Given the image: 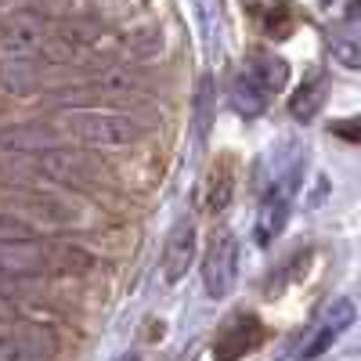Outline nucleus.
Instances as JSON below:
<instances>
[{
    "mask_svg": "<svg viewBox=\"0 0 361 361\" xmlns=\"http://www.w3.org/2000/svg\"><path fill=\"white\" fill-rule=\"evenodd\" d=\"M0 275L11 282H33L47 275V243H29V246H4L0 250Z\"/></svg>",
    "mask_w": 361,
    "mask_h": 361,
    "instance_id": "obj_13",
    "label": "nucleus"
},
{
    "mask_svg": "<svg viewBox=\"0 0 361 361\" xmlns=\"http://www.w3.org/2000/svg\"><path fill=\"white\" fill-rule=\"evenodd\" d=\"M296 192H300V166L282 170L267 185V192H264V199L257 206V246H271L286 231L293 202H296Z\"/></svg>",
    "mask_w": 361,
    "mask_h": 361,
    "instance_id": "obj_3",
    "label": "nucleus"
},
{
    "mask_svg": "<svg viewBox=\"0 0 361 361\" xmlns=\"http://www.w3.org/2000/svg\"><path fill=\"white\" fill-rule=\"evenodd\" d=\"M11 202H15L11 214L22 217L25 224H33L37 231L40 228H69L80 221V209L73 202H66L62 195H51L44 188H18L11 195Z\"/></svg>",
    "mask_w": 361,
    "mask_h": 361,
    "instance_id": "obj_4",
    "label": "nucleus"
},
{
    "mask_svg": "<svg viewBox=\"0 0 361 361\" xmlns=\"http://www.w3.org/2000/svg\"><path fill=\"white\" fill-rule=\"evenodd\" d=\"M235 279H238V246L231 231H221L214 235V243L202 257V286L214 300H221L235 289Z\"/></svg>",
    "mask_w": 361,
    "mask_h": 361,
    "instance_id": "obj_6",
    "label": "nucleus"
},
{
    "mask_svg": "<svg viewBox=\"0 0 361 361\" xmlns=\"http://www.w3.org/2000/svg\"><path fill=\"white\" fill-rule=\"evenodd\" d=\"M228 102L238 116H246V119H257L264 109H267V94H264V87L243 69V73H235L231 83H228Z\"/></svg>",
    "mask_w": 361,
    "mask_h": 361,
    "instance_id": "obj_17",
    "label": "nucleus"
},
{
    "mask_svg": "<svg viewBox=\"0 0 361 361\" xmlns=\"http://www.w3.org/2000/svg\"><path fill=\"white\" fill-rule=\"evenodd\" d=\"M47 66H40L33 54H4L0 58V90L11 98H33L47 83Z\"/></svg>",
    "mask_w": 361,
    "mask_h": 361,
    "instance_id": "obj_8",
    "label": "nucleus"
},
{
    "mask_svg": "<svg viewBox=\"0 0 361 361\" xmlns=\"http://www.w3.org/2000/svg\"><path fill=\"white\" fill-rule=\"evenodd\" d=\"M329 98V76L325 73H314L311 80H304L296 90H293V98H289V116L300 119V123H311V119L322 112Z\"/></svg>",
    "mask_w": 361,
    "mask_h": 361,
    "instance_id": "obj_16",
    "label": "nucleus"
},
{
    "mask_svg": "<svg viewBox=\"0 0 361 361\" xmlns=\"http://www.w3.org/2000/svg\"><path fill=\"white\" fill-rule=\"evenodd\" d=\"M22 304V296H8V293H0V318H11Z\"/></svg>",
    "mask_w": 361,
    "mask_h": 361,
    "instance_id": "obj_24",
    "label": "nucleus"
},
{
    "mask_svg": "<svg viewBox=\"0 0 361 361\" xmlns=\"http://www.w3.org/2000/svg\"><path fill=\"white\" fill-rule=\"evenodd\" d=\"M333 47H336V58H340L347 69H357V62H361V58H357V54H361V51H357V40H350V37L343 40V37H340V40H333Z\"/></svg>",
    "mask_w": 361,
    "mask_h": 361,
    "instance_id": "obj_23",
    "label": "nucleus"
},
{
    "mask_svg": "<svg viewBox=\"0 0 361 361\" xmlns=\"http://www.w3.org/2000/svg\"><path fill=\"white\" fill-rule=\"evenodd\" d=\"M260 340H264L260 322H257L253 314H235V322L217 336L214 357H217V361H238L243 354H250Z\"/></svg>",
    "mask_w": 361,
    "mask_h": 361,
    "instance_id": "obj_14",
    "label": "nucleus"
},
{
    "mask_svg": "<svg viewBox=\"0 0 361 361\" xmlns=\"http://www.w3.org/2000/svg\"><path fill=\"white\" fill-rule=\"evenodd\" d=\"M37 238H40V231L33 224L15 217L11 209H0V250L4 246H29V243H37Z\"/></svg>",
    "mask_w": 361,
    "mask_h": 361,
    "instance_id": "obj_21",
    "label": "nucleus"
},
{
    "mask_svg": "<svg viewBox=\"0 0 361 361\" xmlns=\"http://www.w3.org/2000/svg\"><path fill=\"white\" fill-rule=\"evenodd\" d=\"M94 253L76 243H47V275H87Z\"/></svg>",
    "mask_w": 361,
    "mask_h": 361,
    "instance_id": "obj_18",
    "label": "nucleus"
},
{
    "mask_svg": "<svg viewBox=\"0 0 361 361\" xmlns=\"http://www.w3.org/2000/svg\"><path fill=\"white\" fill-rule=\"evenodd\" d=\"M214 109H217V98H214V80L202 76L199 94H195V137H199V141H206L209 127H214Z\"/></svg>",
    "mask_w": 361,
    "mask_h": 361,
    "instance_id": "obj_22",
    "label": "nucleus"
},
{
    "mask_svg": "<svg viewBox=\"0 0 361 361\" xmlns=\"http://www.w3.org/2000/svg\"><path fill=\"white\" fill-rule=\"evenodd\" d=\"M51 33V22L40 8H18L0 18V47L4 54H37L44 37Z\"/></svg>",
    "mask_w": 361,
    "mask_h": 361,
    "instance_id": "obj_5",
    "label": "nucleus"
},
{
    "mask_svg": "<svg viewBox=\"0 0 361 361\" xmlns=\"http://www.w3.org/2000/svg\"><path fill=\"white\" fill-rule=\"evenodd\" d=\"M195 246H199L195 221H192V217H180V221L170 228L166 246H163V282H166V286H177V282L192 271Z\"/></svg>",
    "mask_w": 361,
    "mask_h": 361,
    "instance_id": "obj_9",
    "label": "nucleus"
},
{
    "mask_svg": "<svg viewBox=\"0 0 361 361\" xmlns=\"http://www.w3.org/2000/svg\"><path fill=\"white\" fill-rule=\"evenodd\" d=\"M105 29H109V25H105L98 15H90V11H69V15H62V18L51 25V33L62 40V44H69V47L83 58L87 51H94V47L102 44Z\"/></svg>",
    "mask_w": 361,
    "mask_h": 361,
    "instance_id": "obj_11",
    "label": "nucleus"
},
{
    "mask_svg": "<svg viewBox=\"0 0 361 361\" xmlns=\"http://www.w3.org/2000/svg\"><path fill=\"white\" fill-rule=\"evenodd\" d=\"M76 90L90 105H94L98 98H127V94H137V90H145V76L134 73V69H127V66H116L112 62V66L98 69L87 83H80Z\"/></svg>",
    "mask_w": 361,
    "mask_h": 361,
    "instance_id": "obj_10",
    "label": "nucleus"
},
{
    "mask_svg": "<svg viewBox=\"0 0 361 361\" xmlns=\"http://www.w3.org/2000/svg\"><path fill=\"white\" fill-rule=\"evenodd\" d=\"M152 130V123L137 119L134 112H119V109H76L62 116V134H69L73 141L98 148V152H123L130 148L141 134Z\"/></svg>",
    "mask_w": 361,
    "mask_h": 361,
    "instance_id": "obj_1",
    "label": "nucleus"
},
{
    "mask_svg": "<svg viewBox=\"0 0 361 361\" xmlns=\"http://www.w3.org/2000/svg\"><path fill=\"white\" fill-rule=\"evenodd\" d=\"M354 314H357V311H354V300H350V296H336L333 304L325 307V314L318 318V325L311 329V336H307L304 350H300V357H304V361L322 357V354L354 325Z\"/></svg>",
    "mask_w": 361,
    "mask_h": 361,
    "instance_id": "obj_7",
    "label": "nucleus"
},
{
    "mask_svg": "<svg viewBox=\"0 0 361 361\" xmlns=\"http://www.w3.org/2000/svg\"><path fill=\"white\" fill-rule=\"evenodd\" d=\"M246 73L264 87L267 98L275 94V90H286V87H289V62H286V58H279V54H271V51L253 54L250 66H246Z\"/></svg>",
    "mask_w": 361,
    "mask_h": 361,
    "instance_id": "obj_19",
    "label": "nucleus"
},
{
    "mask_svg": "<svg viewBox=\"0 0 361 361\" xmlns=\"http://www.w3.org/2000/svg\"><path fill=\"white\" fill-rule=\"evenodd\" d=\"M4 163L8 170H29L33 177L58 185V188H90L105 173V163L94 152L76 148V145H54L37 156H8Z\"/></svg>",
    "mask_w": 361,
    "mask_h": 361,
    "instance_id": "obj_2",
    "label": "nucleus"
},
{
    "mask_svg": "<svg viewBox=\"0 0 361 361\" xmlns=\"http://www.w3.org/2000/svg\"><path fill=\"white\" fill-rule=\"evenodd\" d=\"M58 145V130H47L40 123H25V127H11L0 134V152L8 156H37Z\"/></svg>",
    "mask_w": 361,
    "mask_h": 361,
    "instance_id": "obj_15",
    "label": "nucleus"
},
{
    "mask_svg": "<svg viewBox=\"0 0 361 361\" xmlns=\"http://www.w3.org/2000/svg\"><path fill=\"white\" fill-rule=\"evenodd\" d=\"M159 54H163V29L156 22H145V25H134L119 37V44H116L119 62L116 66L134 69V66H145V62H156Z\"/></svg>",
    "mask_w": 361,
    "mask_h": 361,
    "instance_id": "obj_12",
    "label": "nucleus"
},
{
    "mask_svg": "<svg viewBox=\"0 0 361 361\" xmlns=\"http://www.w3.org/2000/svg\"><path fill=\"white\" fill-rule=\"evenodd\" d=\"M231 195H235V173L231 166H217L206 180V206L209 214H221V209L231 206Z\"/></svg>",
    "mask_w": 361,
    "mask_h": 361,
    "instance_id": "obj_20",
    "label": "nucleus"
}]
</instances>
